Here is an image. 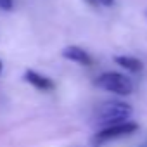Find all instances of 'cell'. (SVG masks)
Masks as SVG:
<instances>
[{
  "mask_svg": "<svg viewBox=\"0 0 147 147\" xmlns=\"http://www.w3.org/2000/svg\"><path fill=\"white\" fill-rule=\"evenodd\" d=\"M23 78H24L26 83H30L33 88H36L40 92H52L55 88V83L49 76H43V75H40V73H36L33 69L24 71V76Z\"/></svg>",
  "mask_w": 147,
  "mask_h": 147,
  "instance_id": "5",
  "label": "cell"
},
{
  "mask_svg": "<svg viewBox=\"0 0 147 147\" xmlns=\"http://www.w3.org/2000/svg\"><path fill=\"white\" fill-rule=\"evenodd\" d=\"M62 57L67 59V61H71V62H76V64H80V66H92V64H94L92 55H90L85 49H82V47H78V45L64 47V49H62Z\"/></svg>",
  "mask_w": 147,
  "mask_h": 147,
  "instance_id": "4",
  "label": "cell"
},
{
  "mask_svg": "<svg viewBox=\"0 0 147 147\" xmlns=\"http://www.w3.org/2000/svg\"><path fill=\"white\" fill-rule=\"evenodd\" d=\"M131 114H133V109H131L130 104L121 102V100H109V102H104L97 107L95 123L99 126L106 128V126H111V125L130 121Z\"/></svg>",
  "mask_w": 147,
  "mask_h": 147,
  "instance_id": "1",
  "label": "cell"
},
{
  "mask_svg": "<svg viewBox=\"0 0 147 147\" xmlns=\"http://www.w3.org/2000/svg\"><path fill=\"white\" fill-rule=\"evenodd\" d=\"M87 2L94 7H111L114 4V0H87Z\"/></svg>",
  "mask_w": 147,
  "mask_h": 147,
  "instance_id": "7",
  "label": "cell"
},
{
  "mask_svg": "<svg viewBox=\"0 0 147 147\" xmlns=\"http://www.w3.org/2000/svg\"><path fill=\"white\" fill-rule=\"evenodd\" d=\"M2 69H4V64H2V61H0V73H2Z\"/></svg>",
  "mask_w": 147,
  "mask_h": 147,
  "instance_id": "9",
  "label": "cell"
},
{
  "mask_svg": "<svg viewBox=\"0 0 147 147\" xmlns=\"http://www.w3.org/2000/svg\"><path fill=\"white\" fill-rule=\"evenodd\" d=\"M138 130V125L135 121H125V123H118V125H111V126H106V128H100L94 138H92V144L95 147L106 144V142H111V140H118V138H123V137H128L131 133H135Z\"/></svg>",
  "mask_w": 147,
  "mask_h": 147,
  "instance_id": "3",
  "label": "cell"
},
{
  "mask_svg": "<svg viewBox=\"0 0 147 147\" xmlns=\"http://www.w3.org/2000/svg\"><path fill=\"white\" fill-rule=\"evenodd\" d=\"M114 62L119 64L121 67H125L130 73H140L144 69V62L137 57H131V55H116Z\"/></svg>",
  "mask_w": 147,
  "mask_h": 147,
  "instance_id": "6",
  "label": "cell"
},
{
  "mask_svg": "<svg viewBox=\"0 0 147 147\" xmlns=\"http://www.w3.org/2000/svg\"><path fill=\"white\" fill-rule=\"evenodd\" d=\"M95 85L106 92L116 94V95H130L135 88L131 78H128L123 73H116V71H107L95 80Z\"/></svg>",
  "mask_w": 147,
  "mask_h": 147,
  "instance_id": "2",
  "label": "cell"
},
{
  "mask_svg": "<svg viewBox=\"0 0 147 147\" xmlns=\"http://www.w3.org/2000/svg\"><path fill=\"white\" fill-rule=\"evenodd\" d=\"M14 9V0H0V11L11 12Z\"/></svg>",
  "mask_w": 147,
  "mask_h": 147,
  "instance_id": "8",
  "label": "cell"
}]
</instances>
